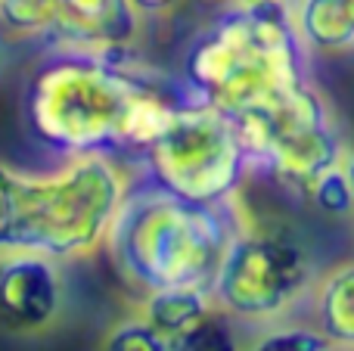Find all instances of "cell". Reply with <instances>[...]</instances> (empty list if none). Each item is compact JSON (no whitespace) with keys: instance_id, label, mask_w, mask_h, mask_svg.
<instances>
[{"instance_id":"cell-20","label":"cell","mask_w":354,"mask_h":351,"mask_svg":"<svg viewBox=\"0 0 354 351\" xmlns=\"http://www.w3.org/2000/svg\"><path fill=\"white\" fill-rule=\"evenodd\" d=\"M233 6H243V3H255V0H230Z\"/></svg>"},{"instance_id":"cell-9","label":"cell","mask_w":354,"mask_h":351,"mask_svg":"<svg viewBox=\"0 0 354 351\" xmlns=\"http://www.w3.org/2000/svg\"><path fill=\"white\" fill-rule=\"evenodd\" d=\"M140 16L131 0H59L50 41L75 50L128 47L137 37Z\"/></svg>"},{"instance_id":"cell-10","label":"cell","mask_w":354,"mask_h":351,"mask_svg":"<svg viewBox=\"0 0 354 351\" xmlns=\"http://www.w3.org/2000/svg\"><path fill=\"white\" fill-rule=\"evenodd\" d=\"M292 22L305 50L317 53L354 50V0H299Z\"/></svg>"},{"instance_id":"cell-18","label":"cell","mask_w":354,"mask_h":351,"mask_svg":"<svg viewBox=\"0 0 354 351\" xmlns=\"http://www.w3.org/2000/svg\"><path fill=\"white\" fill-rule=\"evenodd\" d=\"M177 3H180V0H131L137 16H165V12H171Z\"/></svg>"},{"instance_id":"cell-15","label":"cell","mask_w":354,"mask_h":351,"mask_svg":"<svg viewBox=\"0 0 354 351\" xmlns=\"http://www.w3.org/2000/svg\"><path fill=\"white\" fill-rule=\"evenodd\" d=\"M100 351H171L168 336H162L147 317H124L103 336Z\"/></svg>"},{"instance_id":"cell-11","label":"cell","mask_w":354,"mask_h":351,"mask_svg":"<svg viewBox=\"0 0 354 351\" xmlns=\"http://www.w3.org/2000/svg\"><path fill=\"white\" fill-rule=\"evenodd\" d=\"M314 317L333 348L354 351V261L333 267L317 283Z\"/></svg>"},{"instance_id":"cell-8","label":"cell","mask_w":354,"mask_h":351,"mask_svg":"<svg viewBox=\"0 0 354 351\" xmlns=\"http://www.w3.org/2000/svg\"><path fill=\"white\" fill-rule=\"evenodd\" d=\"M62 305L59 261L25 249H0V330L37 336L59 321Z\"/></svg>"},{"instance_id":"cell-3","label":"cell","mask_w":354,"mask_h":351,"mask_svg":"<svg viewBox=\"0 0 354 351\" xmlns=\"http://www.w3.org/2000/svg\"><path fill=\"white\" fill-rule=\"evenodd\" d=\"M128 193L109 155H72L53 174H22L0 162V249L78 258L109 236Z\"/></svg>"},{"instance_id":"cell-12","label":"cell","mask_w":354,"mask_h":351,"mask_svg":"<svg viewBox=\"0 0 354 351\" xmlns=\"http://www.w3.org/2000/svg\"><path fill=\"white\" fill-rule=\"evenodd\" d=\"M214 311L212 292L202 286H171V290L147 292V302L140 308V317H147L162 336H177L199 323L205 314Z\"/></svg>"},{"instance_id":"cell-5","label":"cell","mask_w":354,"mask_h":351,"mask_svg":"<svg viewBox=\"0 0 354 351\" xmlns=\"http://www.w3.org/2000/svg\"><path fill=\"white\" fill-rule=\"evenodd\" d=\"M149 184L187 202H230L252 165L230 115L199 99L174 106L162 134L143 149Z\"/></svg>"},{"instance_id":"cell-16","label":"cell","mask_w":354,"mask_h":351,"mask_svg":"<svg viewBox=\"0 0 354 351\" xmlns=\"http://www.w3.org/2000/svg\"><path fill=\"white\" fill-rule=\"evenodd\" d=\"M333 345L317 327H274L243 351H330Z\"/></svg>"},{"instance_id":"cell-4","label":"cell","mask_w":354,"mask_h":351,"mask_svg":"<svg viewBox=\"0 0 354 351\" xmlns=\"http://www.w3.org/2000/svg\"><path fill=\"white\" fill-rule=\"evenodd\" d=\"M239 230L230 202H187L149 184L124 193L106 246L118 274L143 292L171 286L208 290Z\"/></svg>"},{"instance_id":"cell-17","label":"cell","mask_w":354,"mask_h":351,"mask_svg":"<svg viewBox=\"0 0 354 351\" xmlns=\"http://www.w3.org/2000/svg\"><path fill=\"white\" fill-rule=\"evenodd\" d=\"M308 196H311V202L317 205L320 211H326V215H351L354 211V193H351L348 180H345L339 165L320 174V178L308 187Z\"/></svg>"},{"instance_id":"cell-1","label":"cell","mask_w":354,"mask_h":351,"mask_svg":"<svg viewBox=\"0 0 354 351\" xmlns=\"http://www.w3.org/2000/svg\"><path fill=\"white\" fill-rule=\"evenodd\" d=\"M177 103L183 99L165 97L134 72L128 47H59L31 72L22 115L28 134L53 153H143L162 134Z\"/></svg>"},{"instance_id":"cell-6","label":"cell","mask_w":354,"mask_h":351,"mask_svg":"<svg viewBox=\"0 0 354 351\" xmlns=\"http://www.w3.org/2000/svg\"><path fill=\"white\" fill-rule=\"evenodd\" d=\"M233 124L252 165L268 168L277 180L301 193L345 155L326 99L311 81L295 84L268 106L233 115Z\"/></svg>"},{"instance_id":"cell-7","label":"cell","mask_w":354,"mask_h":351,"mask_svg":"<svg viewBox=\"0 0 354 351\" xmlns=\"http://www.w3.org/2000/svg\"><path fill=\"white\" fill-rule=\"evenodd\" d=\"M314 265L305 249L277 234L243 227L230 240L208 292L221 314L236 321H277L311 286Z\"/></svg>"},{"instance_id":"cell-19","label":"cell","mask_w":354,"mask_h":351,"mask_svg":"<svg viewBox=\"0 0 354 351\" xmlns=\"http://www.w3.org/2000/svg\"><path fill=\"white\" fill-rule=\"evenodd\" d=\"M339 168H342L345 180H348V187H351V193H354V149H345V155H342V162H339Z\"/></svg>"},{"instance_id":"cell-13","label":"cell","mask_w":354,"mask_h":351,"mask_svg":"<svg viewBox=\"0 0 354 351\" xmlns=\"http://www.w3.org/2000/svg\"><path fill=\"white\" fill-rule=\"evenodd\" d=\"M171 351H239L236 336L227 327L224 314L218 308L212 314H205L199 323H193L189 330L171 336Z\"/></svg>"},{"instance_id":"cell-2","label":"cell","mask_w":354,"mask_h":351,"mask_svg":"<svg viewBox=\"0 0 354 351\" xmlns=\"http://www.w3.org/2000/svg\"><path fill=\"white\" fill-rule=\"evenodd\" d=\"M305 78V44L283 0L233 6L187 50L183 84L199 103L239 115L258 109Z\"/></svg>"},{"instance_id":"cell-14","label":"cell","mask_w":354,"mask_h":351,"mask_svg":"<svg viewBox=\"0 0 354 351\" xmlns=\"http://www.w3.org/2000/svg\"><path fill=\"white\" fill-rule=\"evenodd\" d=\"M59 0H0V22L19 35H50Z\"/></svg>"}]
</instances>
